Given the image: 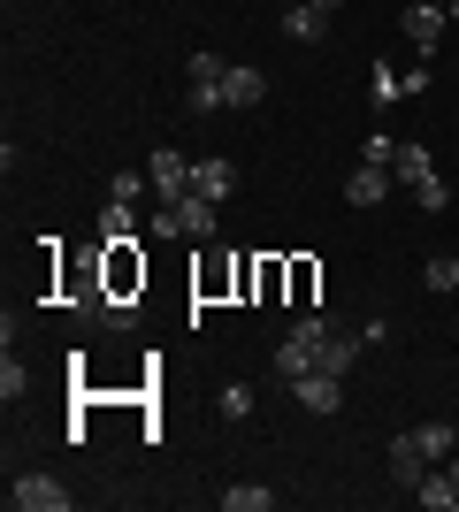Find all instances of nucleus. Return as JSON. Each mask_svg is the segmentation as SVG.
<instances>
[{
	"label": "nucleus",
	"instance_id": "nucleus-1",
	"mask_svg": "<svg viewBox=\"0 0 459 512\" xmlns=\"http://www.w3.org/2000/svg\"><path fill=\"white\" fill-rule=\"evenodd\" d=\"M100 283H108V299H138V291H146V260H138V237L108 245V260H100Z\"/></svg>",
	"mask_w": 459,
	"mask_h": 512
},
{
	"label": "nucleus",
	"instance_id": "nucleus-2",
	"mask_svg": "<svg viewBox=\"0 0 459 512\" xmlns=\"http://www.w3.org/2000/svg\"><path fill=\"white\" fill-rule=\"evenodd\" d=\"M146 176H153V199H161V207H176V199L192 192V161H184L176 146H161V153H153V161H146Z\"/></svg>",
	"mask_w": 459,
	"mask_h": 512
},
{
	"label": "nucleus",
	"instance_id": "nucleus-3",
	"mask_svg": "<svg viewBox=\"0 0 459 512\" xmlns=\"http://www.w3.org/2000/svg\"><path fill=\"white\" fill-rule=\"evenodd\" d=\"M291 398H299L306 413H322V421H329V413L345 406V375H329V367H306L299 383H291Z\"/></svg>",
	"mask_w": 459,
	"mask_h": 512
},
{
	"label": "nucleus",
	"instance_id": "nucleus-4",
	"mask_svg": "<svg viewBox=\"0 0 459 512\" xmlns=\"http://www.w3.org/2000/svg\"><path fill=\"white\" fill-rule=\"evenodd\" d=\"M8 505H23V512H69V490L54 482V474H16V482H8Z\"/></svg>",
	"mask_w": 459,
	"mask_h": 512
},
{
	"label": "nucleus",
	"instance_id": "nucleus-5",
	"mask_svg": "<svg viewBox=\"0 0 459 512\" xmlns=\"http://www.w3.org/2000/svg\"><path fill=\"white\" fill-rule=\"evenodd\" d=\"M383 467H391V482H398V490H414V482H421L429 467H437V459H429V451H421V436L406 428V436H391V451H383Z\"/></svg>",
	"mask_w": 459,
	"mask_h": 512
},
{
	"label": "nucleus",
	"instance_id": "nucleus-6",
	"mask_svg": "<svg viewBox=\"0 0 459 512\" xmlns=\"http://www.w3.org/2000/svg\"><path fill=\"white\" fill-rule=\"evenodd\" d=\"M444 16H452V8H437V0H414V8L398 16V39L414 46V54H429V46L444 39Z\"/></svg>",
	"mask_w": 459,
	"mask_h": 512
},
{
	"label": "nucleus",
	"instance_id": "nucleus-7",
	"mask_svg": "<svg viewBox=\"0 0 459 512\" xmlns=\"http://www.w3.org/2000/svg\"><path fill=\"white\" fill-rule=\"evenodd\" d=\"M222 77H230L222 54H192V107H199V115H215V107H222Z\"/></svg>",
	"mask_w": 459,
	"mask_h": 512
},
{
	"label": "nucleus",
	"instance_id": "nucleus-8",
	"mask_svg": "<svg viewBox=\"0 0 459 512\" xmlns=\"http://www.w3.org/2000/svg\"><path fill=\"white\" fill-rule=\"evenodd\" d=\"M268 100V77L253 62H230V77H222V107H261Z\"/></svg>",
	"mask_w": 459,
	"mask_h": 512
},
{
	"label": "nucleus",
	"instance_id": "nucleus-9",
	"mask_svg": "<svg viewBox=\"0 0 459 512\" xmlns=\"http://www.w3.org/2000/svg\"><path fill=\"white\" fill-rule=\"evenodd\" d=\"M192 192L199 199H230L238 192V169H230L222 153H207V161H192Z\"/></svg>",
	"mask_w": 459,
	"mask_h": 512
},
{
	"label": "nucleus",
	"instance_id": "nucleus-10",
	"mask_svg": "<svg viewBox=\"0 0 459 512\" xmlns=\"http://www.w3.org/2000/svg\"><path fill=\"white\" fill-rule=\"evenodd\" d=\"M215 207H222V199H199V192H184V199H176V222H184V237L215 245Z\"/></svg>",
	"mask_w": 459,
	"mask_h": 512
},
{
	"label": "nucleus",
	"instance_id": "nucleus-11",
	"mask_svg": "<svg viewBox=\"0 0 459 512\" xmlns=\"http://www.w3.org/2000/svg\"><path fill=\"white\" fill-rule=\"evenodd\" d=\"M414 497H421L429 512H459V482H452L444 467H429V474H421V482H414Z\"/></svg>",
	"mask_w": 459,
	"mask_h": 512
},
{
	"label": "nucleus",
	"instance_id": "nucleus-12",
	"mask_svg": "<svg viewBox=\"0 0 459 512\" xmlns=\"http://www.w3.org/2000/svg\"><path fill=\"white\" fill-rule=\"evenodd\" d=\"M383 192H391V169H368V161H360V169L345 176V199H352V207H375Z\"/></svg>",
	"mask_w": 459,
	"mask_h": 512
},
{
	"label": "nucleus",
	"instance_id": "nucleus-13",
	"mask_svg": "<svg viewBox=\"0 0 459 512\" xmlns=\"http://www.w3.org/2000/svg\"><path fill=\"white\" fill-rule=\"evenodd\" d=\"M322 31H329V8H314V0L284 8V39H322Z\"/></svg>",
	"mask_w": 459,
	"mask_h": 512
},
{
	"label": "nucleus",
	"instance_id": "nucleus-14",
	"mask_svg": "<svg viewBox=\"0 0 459 512\" xmlns=\"http://www.w3.org/2000/svg\"><path fill=\"white\" fill-rule=\"evenodd\" d=\"M100 237H108V245L138 237V207H131V199H108V207H100Z\"/></svg>",
	"mask_w": 459,
	"mask_h": 512
},
{
	"label": "nucleus",
	"instance_id": "nucleus-15",
	"mask_svg": "<svg viewBox=\"0 0 459 512\" xmlns=\"http://www.w3.org/2000/svg\"><path fill=\"white\" fill-rule=\"evenodd\" d=\"M391 176H398V184H421V176H437V161H429V146H398Z\"/></svg>",
	"mask_w": 459,
	"mask_h": 512
},
{
	"label": "nucleus",
	"instance_id": "nucleus-16",
	"mask_svg": "<svg viewBox=\"0 0 459 512\" xmlns=\"http://www.w3.org/2000/svg\"><path fill=\"white\" fill-rule=\"evenodd\" d=\"M421 283H429L437 299H459V260H452V253H437L429 268H421Z\"/></svg>",
	"mask_w": 459,
	"mask_h": 512
},
{
	"label": "nucleus",
	"instance_id": "nucleus-17",
	"mask_svg": "<svg viewBox=\"0 0 459 512\" xmlns=\"http://www.w3.org/2000/svg\"><path fill=\"white\" fill-rule=\"evenodd\" d=\"M414 436H421V451H429L437 467H444V459L459 451V421H452V428H444V421H429V428H414Z\"/></svg>",
	"mask_w": 459,
	"mask_h": 512
},
{
	"label": "nucleus",
	"instance_id": "nucleus-18",
	"mask_svg": "<svg viewBox=\"0 0 459 512\" xmlns=\"http://www.w3.org/2000/svg\"><path fill=\"white\" fill-rule=\"evenodd\" d=\"M276 505V490H261V482H238V490H222V512H268Z\"/></svg>",
	"mask_w": 459,
	"mask_h": 512
},
{
	"label": "nucleus",
	"instance_id": "nucleus-19",
	"mask_svg": "<svg viewBox=\"0 0 459 512\" xmlns=\"http://www.w3.org/2000/svg\"><path fill=\"white\" fill-rule=\"evenodd\" d=\"M368 92H375V107H391V100H406V69H391V62H375Z\"/></svg>",
	"mask_w": 459,
	"mask_h": 512
},
{
	"label": "nucleus",
	"instance_id": "nucleus-20",
	"mask_svg": "<svg viewBox=\"0 0 459 512\" xmlns=\"http://www.w3.org/2000/svg\"><path fill=\"white\" fill-rule=\"evenodd\" d=\"M306 367H314V352H306L299 337H284V344H276V375H284V383H299Z\"/></svg>",
	"mask_w": 459,
	"mask_h": 512
},
{
	"label": "nucleus",
	"instance_id": "nucleus-21",
	"mask_svg": "<svg viewBox=\"0 0 459 512\" xmlns=\"http://www.w3.org/2000/svg\"><path fill=\"white\" fill-rule=\"evenodd\" d=\"M314 283H322V268H314V260H291V306H314Z\"/></svg>",
	"mask_w": 459,
	"mask_h": 512
},
{
	"label": "nucleus",
	"instance_id": "nucleus-22",
	"mask_svg": "<svg viewBox=\"0 0 459 512\" xmlns=\"http://www.w3.org/2000/svg\"><path fill=\"white\" fill-rule=\"evenodd\" d=\"M215 406H222V421H245V413H253V383H230Z\"/></svg>",
	"mask_w": 459,
	"mask_h": 512
},
{
	"label": "nucleus",
	"instance_id": "nucleus-23",
	"mask_svg": "<svg viewBox=\"0 0 459 512\" xmlns=\"http://www.w3.org/2000/svg\"><path fill=\"white\" fill-rule=\"evenodd\" d=\"M414 199H421L429 214H444V207H452V184H444V176H421V184H414Z\"/></svg>",
	"mask_w": 459,
	"mask_h": 512
},
{
	"label": "nucleus",
	"instance_id": "nucleus-24",
	"mask_svg": "<svg viewBox=\"0 0 459 512\" xmlns=\"http://www.w3.org/2000/svg\"><path fill=\"white\" fill-rule=\"evenodd\" d=\"M138 192H153V176H138V169L108 176V199H131V207H138Z\"/></svg>",
	"mask_w": 459,
	"mask_h": 512
},
{
	"label": "nucleus",
	"instance_id": "nucleus-25",
	"mask_svg": "<svg viewBox=\"0 0 459 512\" xmlns=\"http://www.w3.org/2000/svg\"><path fill=\"white\" fill-rule=\"evenodd\" d=\"M0 398H8V406L23 398V360H16V344H8V360H0Z\"/></svg>",
	"mask_w": 459,
	"mask_h": 512
},
{
	"label": "nucleus",
	"instance_id": "nucleus-26",
	"mask_svg": "<svg viewBox=\"0 0 459 512\" xmlns=\"http://www.w3.org/2000/svg\"><path fill=\"white\" fill-rule=\"evenodd\" d=\"M360 161H368V169H391V161H398V146H391V138H383V130H375L368 146H360Z\"/></svg>",
	"mask_w": 459,
	"mask_h": 512
},
{
	"label": "nucleus",
	"instance_id": "nucleus-27",
	"mask_svg": "<svg viewBox=\"0 0 459 512\" xmlns=\"http://www.w3.org/2000/svg\"><path fill=\"white\" fill-rule=\"evenodd\" d=\"M444 474H452V482H459V451H452V459H444Z\"/></svg>",
	"mask_w": 459,
	"mask_h": 512
},
{
	"label": "nucleus",
	"instance_id": "nucleus-28",
	"mask_svg": "<svg viewBox=\"0 0 459 512\" xmlns=\"http://www.w3.org/2000/svg\"><path fill=\"white\" fill-rule=\"evenodd\" d=\"M314 8H329V16H337V8H345V0H314Z\"/></svg>",
	"mask_w": 459,
	"mask_h": 512
},
{
	"label": "nucleus",
	"instance_id": "nucleus-29",
	"mask_svg": "<svg viewBox=\"0 0 459 512\" xmlns=\"http://www.w3.org/2000/svg\"><path fill=\"white\" fill-rule=\"evenodd\" d=\"M452 23H459V0H452Z\"/></svg>",
	"mask_w": 459,
	"mask_h": 512
},
{
	"label": "nucleus",
	"instance_id": "nucleus-30",
	"mask_svg": "<svg viewBox=\"0 0 459 512\" xmlns=\"http://www.w3.org/2000/svg\"><path fill=\"white\" fill-rule=\"evenodd\" d=\"M437 8H452V0H437Z\"/></svg>",
	"mask_w": 459,
	"mask_h": 512
}]
</instances>
